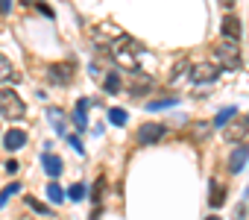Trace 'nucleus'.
<instances>
[{
    "label": "nucleus",
    "instance_id": "1",
    "mask_svg": "<svg viewBox=\"0 0 249 220\" xmlns=\"http://www.w3.org/2000/svg\"><path fill=\"white\" fill-rule=\"evenodd\" d=\"M141 53V44L138 41H132L126 33H123L114 44H111V56L117 59V65H123L126 71H132L135 73V56Z\"/></svg>",
    "mask_w": 249,
    "mask_h": 220
},
{
    "label": "nucleus",
    "instance_id": "2",
    "mask_svg": "<svg viewBox=\"0 0 249 220\" xmlns=\"http://www.w3.org/2000/svg\"><path fill=\"white\" fill-rule=\"evenodd\" d=\"M24 112H27V106H24V100L18 97V91H12V88H3V91H0V118L18 121V118H24Z\"/></svg>",
    "mask_w": 249,
    "mask_h": 220
},
{
    "label": "nucleus",
    "instance_id": "3",
    "mask_svg": "<svg viewBox=\"0 0 249 220\" xmlns=\"http://www.w3.org/2000/svg\"><path fill=\"white\" fill-rule=\"evenodd\" d=\"M214 65L217 68H237L240 65V47H237V41H220V44H214Z\"/></svg>",
    "mask_w": 249,
    "mask_h": 220
},
{
    "label": "nucleus",
    "instance_id": "4",
    "mask_svg": "<svg viewBox=\"0 0 249 220\" xmlns=\"http://www.w3.org/2000/svg\"><path fill=\"white\" fill-rule=\"evenodd\" d=\"M161 138H164V127H161V124H141V127H138V144H141V147L159 144Z\"/></svg>",
    "mask_w": 249,
    "mask_h": 220
},
{
    "label": "nucleus",
    "instance_id": "5",
    "mask_svg": "<svg viewBox=\"0 0 249 220\" xmlns=\"http://www.w3.org/2000/svg\"><path fill=\"white\" fill-rule=\"evenodd\" d=\"M246 132H249V118H237V121H231V124L223 129V138H226L229 144H243Z\"/></svg>",
    "mask_w": 249,
    "mask_h": 220
},
{
    "label": "nucleus",
    "instance_id": "6",
    "mask_svg": "<svg viewBox=\"0 0 249 220\" xmlns=\"http://www.w3.org/2000/svg\"><path fill=\"white\" fill-rule=\"evenodd\" d=\"M217 73H220V68H217L214 62H199V65L191 68V79H194V82H214Z\"/></svg>",
    "mask_w": 249,
    "mask_h": 220
},
{
    "label": "nucleus",
    "instance_id": "7",
    "mask_svg": "<svg viewBox=\"0 0 249 220\" xmlns=\"http://www.w3.org/2000/svg\"><path fill=\"white\" fill-rule=\"evenodd\" d=\"M47 76H50L53 85H68V82L73 79V65H65V62L50 65V68H47Z\"/></svg>",
    "mask_w": 249,
    "mask_h": 220
},
{
    "label": "nucleus",
    "instance_id": "8",
    "mask_svg": "<svg viewBox=\"0 0 249 220\" xmlns=\"http://www.w3.org/2000/svg\"><path fill=\"white\" fill-rule=\"evenodd\" d=\"M47 121H50V127H53V132H56V135H68L65 112H62L59 106H50V109H47Z\"/></svg>",
    "mask_w": 249,
    "mask_h": 220
},
{
    "label": "nucleus",
    "instance_id": "9",
    "mask_svg": "<svg viewBox=\"0 0 249 220\" xmlns=\"http://www.w3.org/2000/svg\"><path fill=\"white\" fill-rule=\"evenodd\" d=\"M246 159H249V147H246V144H237L234 153L229 156V170H231V173H240L243 165H246Z\"/></svg>",
    "mask_w": 249,
    "mask_h": 220
},
{
    "label": "nucleus",
    "instance_id": "10",
    "mask_svg": "<svg viewBox=\"0 0 249 220\" xmlns=\"http://www.w3.org/2000/svg\"><path fill=\"white\" fill-rule=\"evenodd\" d=\"M27 144V132L24 129H9L6 135H3V147L6 150H21Z\"/></svg>",
    "mask_w": 249,
    "mask_h": 220
},
{
    "label": "nucleus",
    "instance_id": "11",
    "mask_svg": "<svg viewBox=\"0 0 249 220\" xmlns=\"http://www.w3.org/2000/svg\"><path fill=\"white\" fill-rule=\"evenodd\" d=\"M240 33H243V30H240V21H237L234 15H226V18H223V36H226L229 41H237Z\"/></svg>",
    "mask_w": 249,
    "mask_h": 220
},
{
    "label": "nucleus",
    "instance_id": "12",
    "mask_svg": "<svg viewBox=\"0 0 249 220\" xmlns=\"http://www.w3.org/2000/svg\"><path fill=\"white\" fill-rule=\"evenodd\" d=\"M41 167L47 170V176H59V173H62V159L53 156V153H44V156H41Z\"/></svg>",
    "mask_w": 249,
    "mask_h": 220
},
{
    "label": "nucleus",
    "instance_id": "13",
    "mask_svg": "<svg viewBox=\"0 0 249 220\" xmlns=\"http://www.w3.org/2000/svg\"><path fill=\"white\" fill-rule=\"evenodd\" d=\"M208 202H211L214 208H220V205L226 202V188H223L217 179H211V194H208Z\"/></svg>",
    "mask_w": 249,
    "mask_h": 220
},
{
    "label": "nucleus",
    "instance_id": "14",
    "mask_svg": "<svg viewBox=\"0 0 249 220\" xmlns=\"http://www.w3.org/2000/svg\"><path fill=\"white\" fill-rule=\"evenodd\" d=\"M234 115H237V109H234V106H226V109H220V112H217V118H214V124L226 129V127H229V124L234 121Z\"/></svg>",
    "mask_w": 249,
    "mask_h": 220
},
{
    "label": "nucleus",
    "instance_id": "15",
    "mask_svg": "<svg viewBox=\"0 0 249 220\" xmlns=\"http://www.w3.org/2000/svg\"><path fill=\"white\" fill-rule=\"evenodd\" d=\"M150 85H153V79H150L147 73H141V71L132 73V94H135V91H147Z\"/></svg>",
    "mask_w": 249,
    "mask_h": 220
},
{
    "label": "nucleus",
    "instance_id": "16",
    "mask_svg": "<svg viewBox=\"0 0 249 220\" xmlns=\"http://www.w3.org/2000/svg\"><path fill=\"white\" fill-rule=\"evenodd\" d=\"M85 106H88V100H79V103H76V112H73L76 129H85V127H88V121H85Z\"/></svg>",
    "mask_w": 249,
    "mask_h": 220
},
{
    "label": "nucleus",
    "instance_id": "17",
    "mask_svg": "<svg viewBox=\"0 0 249 220\" xmlns=\"http://www.w3.org/2000/svg\"><path fill=\"white\" fill-rule=\"evenodd\" d=\"M18 73L12 71V62L6 56H0V82H6V79H15Z\"/></svg>",
    "mask_w": 249,
    "mask_h": 220
},
{
    "label": "nucleus",
    "instance_id": "18",
    "mask_svg": "<svg viewBox=\"0 0 249 220\" xmlns=\"http://www.w3.org/2000/svg\"><path fill=\"white\" fill-rule=\"evenodd\" d=\"M103 88H106V91H111V94H114V91H117V88H120V76H117V73H114V71H108V76H106V79H103Z\"/></svg>",
    "mask_w": 249,
    "mask_h": 220
},
{
    "label": "nucleus",
    "instance_id": "19",
    "mask_svg": "<svg viewBox=\"0 0 249 220\" xmlns=\"http://www.w3.org/2000/svg\"><path fill=\"white\" fill-rule=\"evenodd\" d=\"M170 106H176V97H170V100H153V103H147V109H150V112H159V109H170Z\"/></svg>",
    "mask_w": 249,
    "mask_h": 220
},
{
    "label": "nucleus",
    "instance_id": "20",
    "mask_svg": "<svg viewBox=\"0 0 249 220\" xmlns=\"http://www.w3.org/2000/svg\"><path fill=\"white\" fill-rule=\"evenodd\" d=\"M108 121H111L114 127H123V124H126V112H123V109H111V112H108Z\"/></svg>",
    "mask_w": 249,
    "mask_h": 220
},
{
    "label": "nucleus",
    "instance_id": "21",
    "mask_svg": "<svg viewBox=\"0 0 249 220\" xmlns=\"http://www.w3.org/2000/svg\"><path fill=\"white\" fill-rule=\"evenodd\" d=\"M47 197H50V202H62V200H65V194H62V188H59L56 182L47 185Z\"/></svg>",
    "mask_w": 249,
    "mask_h": 220
},
{
    "label": "nucleus",
    "instance_id": "22",
    "mask_svg": "<svg viewBox=\"0 0 249 220\" xmlns=\"http://www.w3.org/2000/svg\"><path fill=\"white\" fill-rule=\"evenodd\" d=\"M68 197H71V200H85V185H79V182L71 185V188H68Z\"/></svg>",
    "mask_w": 249,
    "mask_h": 220
},
{
    "label": "nucleus",
    "instance_id": "23",
    "mask_svg": "<svg viewBox=\"0 0 249 220\" xmlns=\"http://www.w3.org/2000/svg\"><path fill=\"white\" fill-rule=\"evenodd\" d=\"M27 205H30V208H36V211H38V214H53V211H50V208H47V205H41V202H38V200H36V197H27Z\"/></svg>",
    "mask_w": 249,
    "mask_h": 220
},
{
    "label": "nucleus",
    "instance_id": "24",
    "mask_svg": "<svg viewBox=\"0 0 249 220\" xmlns=\"http://www.w3.org/2000/svg\"><path fill=\"white\" fill-rule=\"evenodd\" d=\"M18 191H21V185H6L3 191H0V205H3V202L12 197V194H18Z\"/></svg>",
    "mask_w": 249,
    "mask_h": 220
},
{
    "label": "nucleus",
    "instance_id": "25",
    "mask_svg": "<svg viewBox=\"0 0 249 220\" xmlns=\"http://www.w3.org/2000/svg\"><path fill=\"white\" fill-rule=\"evenodd\" d=\"M68 141H71V147H73V150H76V153H79V156H82V153H85V147H82V141H79V138H76V135H68Z\"/></svg>",
    "mask_w": 249,
    "mask_h": 220
},
{
    "label": "nucleus",
    "instance_id": "26",
    "mask_svg": "<svg viewBox=\"0 0 249 220\" xmlns=\"http://www.w3.org/2000/svg\"><path fill=\"white\" fill-rule=\"evenodd\" d=\"M12 9V0H0V12H9Z\"/></svg>",
    "mask_w": 249,
    "mask_h": 220
},
{
    "label": "nucleus",
    "instance_id": "27",
    "mask_svg": "<svg viewBox=\"0 0 249 220\" xmlns=\"http://www.w3.org/2000/svg\"><path fill=\"white\" fill-rule=\"evenodd\" d=\"M6 173H18V162H6Z\"/></svg>",
    "mask_w": 249,
    "mask_h": 220
},
{
    "label": "nucleus",
    "instance_id": "28",
    "mask_svg": "<svg viewBox=\"0 0 249 220\" xmlns=\"http://www.w3.org/2000/svg\"><path fill=\"white\" fill-rule=\"evenodd\" d=\"M243 214H246V205H237V214H234V220H243Z\"/></svg>",
    "mask_w": 249,
    "mask_h": 220
},
{
    "label": "nucleus",
    "instance_id": "29",
    "mask_svg": "<svg viewBox=\"0 0 249 220\" xmlns=\"http://www.w3.org/2000/svg\"><path fill=\"white\" fill-rule=\"evenodd\" d=\"M208 220H220V217H208Z\"/></svg>",
    "mask_w": 249,
    "mask_h": 220
}]
</instances>
